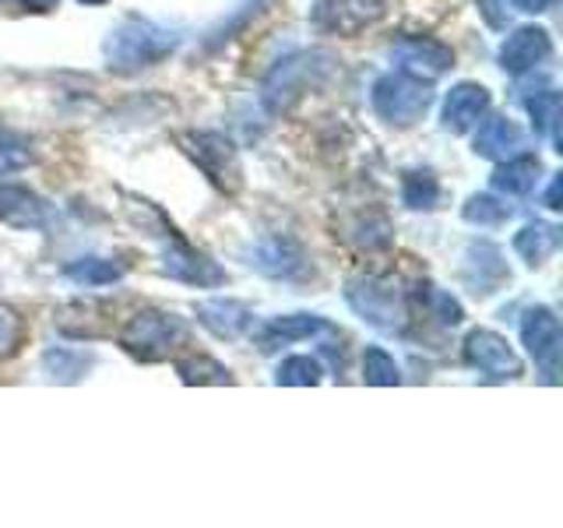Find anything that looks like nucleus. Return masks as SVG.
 I'll return each mask as SVG.
<instances>
[{"mask_svg": "<svg viewBox=\"0 0 563 528\" xmlns=\"http://www.w3.org/2000/svg\"><path fill=\"white\" fill-rule=\"evenodd\" d=\"M166 272L180 282H190V286H216V282H222V272L216 264H211L205 254L190 251V246L180 240L166 251Z\"/></svg>", "mask_w": 563, "mask_h": 528, "instance_id": "9", "label": "nucleus"}, {"mask_svg": "<svg viewBox=\"0 0 563 528\" xmlns=\"http://www.w3.org/2000/svg\"><path fill=\"white\" fill-rule=\"evenodd\" d=\"M525 342L532 349V356L545 366V374L553 377L556 370V352H560V324L550 310H532L525 317Z\"/></svg>", "mask_w": 563, "mask_h": 528, "instance_id": "7", "label": "nucleus"}, {"mask_svg": "<svg viewBox=\"0 0 563 528\" xmlns=\"http://www.w3.org/2000/svg\"><path fill=\"white\" fill-rule=\"evenodd\" d=\"M46 205L35 198L32 190L18 184H0V219L11 226H43L46 222Z\"/></svg>", "mask_w": 563, "mask_h": 528, "instance_id": "10", "label": "nucleus"}, {"mask_svg": "<svg viewBox=\"0 0 563 528\" xmlns=\"http://www.w3.org/2000/svg\"><path fill=\"white\" fill-rule=\"evenodd\" d=\"M29 163V141L11 131H0V173L18 169Z\"/></svg>", "mask_w": 563, "mask_h": 528, "instance_id": "20", "label": "nucleus"}, {"mask_svg": "<svg viewBox=\"0 0 563 528\" xmlns=\"http://www.w3.org/2000/svg\"><path fill=\"white\" fill-rule=\"evenodd\" d=\"M384 14V0H317L313 22L328 32L356 35Z\"/></svg>", "mask_w": 563, "mask_h": 528, "instance_id": "4", "label": "nucleus"}, {"mask_svg": "<svg viewBox=\"0 0 563 528\" xmlns=\"http://www.w3.org/2000/svg\"><path fill=\"white\" fill-rule=\"evenodd\" d=\"M553 53V46H550V35H545L542 29H521V32H515L510 40L504 43V67L507 70H515V75H521V70H532V67H539L545 57Z\"/></svg>", "mask_w": 563, "mask_h": 528, "instance_id": "8", "label": "nucleus"}, {"mask_svg": "<svg viewBox=\"0 0 563 528\" xmlns=\"http://www.w3.org/2000/svg\"><path fill=\"white\" fill-rule=\"evenodd\" d=\"M539 180V163L532 155H515L507 158V166L497 173V180H493V187H500L507 194H528L536 187Z\"/></svg>", "mask_w": 563, "mask_h": 528, "instance_id": "15", "label": "nucleus"}, {"mask_svg": "<svg viewBox=\"0 0 563 528\" xmlns=\"http://www.w3.org/2000/svg\"><path fill=\"white\" fill-rule=\"evenodd\" d=\"M366 381L369 384H395L398 381V366L384 349H369L366 352Z\"/></svg>", "mask_w": 563, "mask_h": 528, "instance_id": "23", "label": "nucleus"}, {"mask_svg": "<svg viewBox=\"0 0 563 528\" xmlns=\"http://www.w3.org/2000/svg\"><path fill=\"white\" fill-rule=\"evenodd\" d=\"M81 4H102V0H81Z\"/></svg>", "mask_w": 563, "mask_h": 528, "instance_id": "27", "label": "nucleus"}, {"mask_svg": "<svg viewBox=\"0 0 563 528\" xmlns=\"http://www.w3.org/2000/svg\"><path fill=\"white\" fill-rule=\"evenodd\" d=\"M173 46L176 40L169 35V29H158L152 22L134 18V22L120 25L110 40V61L117 67H148L163 61L166 53H173Z\"/></svg>", "mask_w": 563, "mask_h": 528, "instance_id": "2", "label": "nucleus"}, {"mask_svg": "<svg viewBox=\"0 0 563 528\" xmlns=\"http://www.w3.org/2000/svg\"><path fill=\"white\" fill-rule=\"evenodd\" d=\"M321 328H324L321 321H313V317H303V314L282 317V321L264 324V331H261V349H275V345H286V342H296V339H310V334L321 331Z\"/></svg>", "mask_w": 563, "mask_h": 528, "instance_id": "14", "label": "nucleus"}, {"mask_svg": "<svg viewBox=\"0 0 563 528\" xmlns=\"http://www.w3.org/2000/svg\"><path fill=\"white\" fill-rule=\"evenodd\" d=\"M18 342H22V321L8 307H0V356L14 352Z\"/></svg>", "mask_w": 563, "mask_h": 528, "instance_id": "24", "label": "nucleus"}, {"mask_svg": "<svg viewBox=\"0 0 563 528\" xmlns=\"http://www.w3.org/2000/svg\"><path fill=\"white\" fill-rule=\"evenodd\" d=\"M180 377L187 381V384H205V381H211V384H225V381H233L229 377V370L225 366H219V363H211V360H190V363H180Z\"/></svg>", "mask_w": 563, "mask_h": 528, "instance_id": "21", "label": "nucleus"}, {"mask_svg": "<svg viewBox=\"0 0 563 528\" xmlns=\"http://www.w3.org/2000/svg\"><path fill=\"white\" fill-rule=\"evenodd\" d=\"M465 356L472 366L486 370V374H493V377H515L521 370L515 352H510L507 342L493 331H472L468 342H465Z\"/></svg>", "mask_w": 563, "mask_h": 528, "instance_id": "5", "label": "nucleus"}, {"mask_svg": "<svg viewBox=\"0 0 563 528\" xmlns=\"http://www.w3.org/2000/svg\"><path fill=\"white\" fill-rule=\"evenodd\" d=\"M374 106L384 120L391 123H412L419 113H427L430 88L416 75H387L374 85Z\"/></svg>", "mask_w": 563, "mask_h": 528, "instance_id": "3", "label": "nucleus"}, {"mask_svg": "<svg viewBox=\"0 0 563 528\" xmlns=\"http://www.w3.org/2000/svg\"><path fill=\"white\" fill-rule=\"evenodd\" d=\"M278 381L286 384H317L321 381V366H317L310 356H292L278 366Z\"/></svg>", "mask_w": 563, "mask_h": 528, "instance_id": "19", "label": "nucleus"}, {"mask_svg": "<svg viewBox=\"0 0 563 528\" xmlns=\"http://www.w3.org/2000/svg\"><path fill=\"white\" fill-rule=\"evenodd\" d=\"M486 102H489L486 88H479V85H457L454 92L448 96V106H444L448 128H454V131H468L472 123L483 117Z\"/></svg>", "mask_w": 563, "mask_h": 528, "instance_id": "12", "label": "nucleus"}, {"mask_svg": "<svg viewBox=\"0 0 563 528\" xmlns=\"http://www.w3.org/2000/svg\"><path fill=\"white\" fill-rule=\"evenodd\" d=\"M67 275L81 282V286H110V282H117L123 275L120 264H110V261H81V264H70Z\"/></svg>", "mask_w": 563, "mask_h": 528, "instance_id": "17", "label": "nucleus"}, {"mask_svg": "<svg viewBox=\"0 0 563 528\" xmlns=\"http://www.w3.org/2000/svg\"><path fill=\"white\" fill-rule=\"evenodd\" d=\"M518 11H550L556 0H510Z\"/></svg>", "mask_w": 563, "mask_h": 528, "instance_id": "25", "label": "nucleus"}, {"mask_svg": "<svg viewBox=\"0 0 563 528\" xmlns=\"http://www.w3.org/2000/svg\"><path fill=\"white\" fill-rule=\"evenodd\" d=\"M184 324L163 310H141L120 331V345L131 349L141 360H163L184 342Z\"/></svg>", "mask_w": 563, "mask_h": 528, "instance_id": "1", "label": "nucleus"}, {"mask_svg": "<svg viewBox=\"0 0 563 528\" xmlns=\"http://www.w3.org/2000/svg\"><path fill=\"white\" fill-rule=\"evenodd\" d=\"M440 198V187L430 173H412L409 180H405V201L412 208H433Z\"/></svg>", "mask_w": 563, "mask_h": 528, "instance_id": "18", "label": "nucleus"}, {"mask_svg": "<svg viewBox=\"0 0 563 528\" xmlns=\"http://www.w3.org/2000/svg\"><path fill=\"white\" fill-rule=\"evenodd\" d=\"M201 324H208L219 339H236V334L251 324V310L243 304H233V299H211V304L198 307Z\"/></svg>", "mask_w": 563, "mask_h": 528, "instance_id": "13", "label": "nucleus"}, {"mask_svg": "<svg viewBox=\"0 0 563 528\" xmlns=\"http://www.w3.org/2000/svg\"><path fill=\"white\" fill-rule=\"evenodd\" d=\"M190 155L198 158V166L211 176L216 184L225 187L229 184H236L240 180V166H236V152L233 145H229L225 138L219 134H198V138H190Z\"/></svg>", "mask_w": 563, "mask_h": 528, "instance_id": "6", "label": "nucleus"}, {"mask_svg": "<svg viewBox=\"0 0 563 528\" xmlns=\"http://www.w3.org/2000/svg\"><path fill=\"white\" fill-rule=\"evenodd\" d=\"M510 216V208L493 201V198H472L468 208H465V219L468 222H479V226H497Z\"/></svg>", "mask_w": 563, "mask_h": 528, "instance_id": "22", "label": "nucleus"}, {"mask_svg": "<svg viewBox=\"0 0 563 528\" xmlns=\"http://www.w3.org/2000/svg\"><path fill=\"white\" fill-rule=\"evenodd\" d=\"M525 145V134L504 117H489L483 123V131L475 134V152H483L489 158H510Z\"/></svg>", "mask_w": 563, "mask_h": 528, "instance_id": "11", "label": "nucleus"}, {"mask_svg": "<svg viewBox=\"0 0 563 528\" xmlns=\"http://www.w3.org/2000/svg\"><path fill=\"white\" fill-rule=\"evenodd\" d=\"M556 243H560V233H556L553 226H528L525 233L515 240L518 254L528 264H542V257H550L556 251Z\"/></svg>", "mask_w": 563, "mask_h": 528, "instance_id": "16", "label": "nucleus"}, {"mask_svg": "<svg viewBox=\"0 0 563 528\" xmlns=\"http://www.w3.org/2000/svg\"><path fill=\"white\" fill-rule=\"evenodd\" d=\"M57 0H25V8H32V11H49Z\"/></svg>", "mask_w": 563, "mask_h": 528, "instance_id": "26", "label": "nucleus"}]
</instances>
